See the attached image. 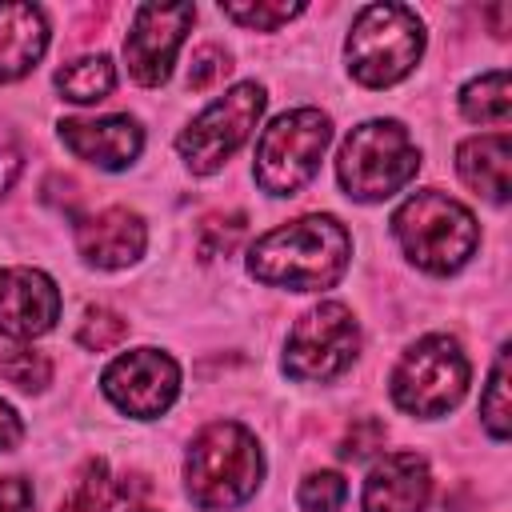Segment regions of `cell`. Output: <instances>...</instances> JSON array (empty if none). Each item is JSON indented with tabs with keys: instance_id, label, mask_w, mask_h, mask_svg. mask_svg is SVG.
Instances as JSON below:
<instances>
[{
	"instance_id": "obj_18",
	"label": "cell",
	"mask_w": 512,
	"mask_h": 512,
	"mask_svg": "<svg viewBox=\"0 0 512 512\" xmlns=\"http://www.w3.org/2000/svg\"><path fill=\"white\" fill-rule=\"evenodd\" d=\"M460 112H464L472 124H496V128H504V124H508V112H512L508 72H504V68H492V72L468 80V84L460 88Z\"/></svg>"
},
{
	"instance_id": "obj_8",
	"label": "cell",
	"mask_w": 512,
	"mask_h": 512,
	"mask_svg": "<svg viewBox=\"0 0 512 512\" xmlns=\"http://www.w3.org/2000/svg\"><path fill=\"white\" fill-rule=\"evenodd\" d=\"M268 96L256 80L232 84L220 100H212L180 136H176V152L184 156L188 172L196 176H212L224 168V160L252 136L260 112H264Z\"/></svg>"
},
{
	"instance_id": "obj_4",
	"label": "cell",
	"mask_w": 512,
	"mask_h": 512,
	"mask_svg": "<svg viewBox=\"0 0 512 512\" xmlns=\"http://www.w3.org/2000/svg\"><path fill=\"white\" fill-rule=\"evenodd\" d=\"M424 52V24L408 4H368L356 12L344 56L348 72L364 88H388L404 80Z\"/></svg>"
},
{
	"instance_id": "obj_15",
	"label": "cell",
	"mask_w": 512,
	"mask_h": 512,
	"mask_svg": "<svg viewBox=\"0 0 512 512\" xmlns=\"http://www.w3.org/2000/svg\"><path fill=\"white\" fill-rule=\"evenodd\" d=\"M148 228L132 208H104L76 224V252L92 268H128L144 256Z\"/></svg>"
},
{
	"instance_id": "obj_16",
	"label": "cell",
	"mask_w": 512,
	"mask_h": 512,
	"mask_svg": "<svg viewBox=\"0 0 512 512\" xmlns=\"http://www.w3.org/2000/svg\"><path fill=\"white\" fill-rule=\"evenodd\" d=\"M456 172L476 196H484L492 204H508V196H512V180H508V172H512V140L504 132H488V136L464 140L456 148Z\"/></svg>"
},
{
	"instance_id": "obj_25",
	"label": "cell",
	"mask_w": 512,
	"mask_h": 512,
	"mask_svg": "<svg viewBox=\"0 0 512 512\" xmlns=\"http://www.w3.org/2000/svg\"><path fill=\"white\" fill-rule=\"evenodd\" d=\"M344 496H348V484L340 472H312L300 480V492H296L304 512H336Z\"/></svg>"
},
{
	"instance_id": "obj_23",
	"label": "cell",
	"mask_w": 512,
	"mask_h": 512,
	"mask_svg": "<svg viewBox=\"0 0 512 512\" xmlns=\"http://www.w3.org/2000/svg\"><path fill=\"white\" fill-rule=\"evenodd\" d=\"M124 336H128V320L112 308H88L76 328V344L88 352H108V348L124 344Z\"/></svg>"
},
{
	"instance_id": "obj_19",
	"label": "cell",
	"mask_w": 512,
	"mask_h": 512,
	"mask_svg": "<svg viewBox=\"0 0 512 512\" xmlns=\"http://www.w3.org/2000/svg\"><path fill=\"white\" fill-rule=\"evenodd\" d=\"M56 88L64 100L72 104H92V100H104L112 88H116V64L96 52V56H80L72 64H64L56 72Z\"/></svg>"
},
{
	"instance_id": "obj_7",
	"label": "cell",
	"mask_w": 512,
	"mask_h": 512,
	"mask_svg": "<svg viewBox=\"0 0 512 512\" xmlns=\"http://www.w3.org/2000/svg\"><path fill=\"white\" fill-rule=\"evenodd\" d=\"M332 140V120L320 108H292L276 116L256 144V184L268 196H296L320 168Z\"/></svg>"
},
{
	"instance_id": "obj_21",
	"label": "cell",
	"mask_w": 512,
	"mask_h": 512,
	"mask_svg": "<svg viewBox=\"0 0 512 512\" xmlns=\"http://www.w3.org/2000/svg\"><path fill=\"white\" fill-rule=\"evenodd\" d=\"M480 420L488 428L492 440H508L512 432V400H508V348H500L496 364H492V376H488V388H484V400H480Z\"/></svg>"
},
{
	"instance_id": "obj_1",
	"label": "cell",
	"mask_w": 512,
	"mask_h": 512,
	"mask_svg": "<svg viewBox=\"0 0 512 512\" xmlns=\"http://www.w3.org/2000/svg\"><path fill=\"white\" fill-rule=\"evenodd\" d=\"M352 260L348 228L336 216H300L272 232H264L248 248V272L260 284L288 292H320L332 288Z\"/></svg>"
},
{
	"instance_id": "obj_3",
	"label": "cell",
	"mask_w": 512,
	"mask_h": 512,
	"mask_svg": "<svg viewBox=\"0 0 512 512\" xmlns=\"http://www.w3.org/2000/svg\"><path fill=\"white\" fill-rule=\"evenodd\" d=\"M392 236H396L400 252L432 276H448V272L464 268L480 244L476 216L460 200H452L436 188L412 192L392 212Z\"/></svg>"
},
{
	"instance_id": "obj_9",
	"label": "cell",
	"mask_w": 512,
	"mask_h": 512,
	"mask_svg": "<svg viewBox=\"0 0 512 512\" xmlns=\"http://www.w3.org/2000/svg\"><path fill=\"white\" fill-rule=\"evenodd\" d=\"M356 352H360L356 316L344 304L324 300L292 324L284 344V372L292 380H332L344 368H352Z\"/></svg>"
},
{
	"instance_id": "obj_12",
	"label": "cell",
	"mask_w": 512,
	"mask_h": 512,
	"mask_svg": "<svg viewBox=\"0 0 512 512\" xmlns=\"http://www.w3.org/2000/svg\"><path fill=\"white\" fill-rule=\"evenodd\" d=\"M60 320V288L40 268H0V332L36 340Z\"/></svg>"
},
{
	"instance_id": "obj_6",
	"label": "cell",
	"mask_w": 512,
	"mask_h": 512,
	"mask_svg": "<svg viewBox=\"0 0 512 512\" xmlns=\"http://www.w3.org/2000/svg\"><path fill=\"white\" fill-rule=\"evenodd\" d=\"M388 392L408 416H444L468 392V356L452 336L416 340L392 368Z\"/></svg>"
},
{
	"instance_id": "obj_5",
	"label": "cell",
	"mask_w": 512,
	"mask_h": 512,
	"mask_svg": "<svg viewBox=\"0 0 512 512\" xmlns=\"http://www.w3.org/2000/svg\"><path fill=\"white\" fill-rule=\"evenodd\" d=\"M420 172V148L400 120H364L348 132L336 176L352 200L376 204L396 196Z\"/></svg>"
},
{
	"instance_id": "obj_10",
	"label": "cell",
	"mask_w": 512,
	"mask_h": 512,
	"mask_svg": "<svg viewBox=\"0 0 512 512\" xmlns=\"http://www.w3.org/2000/svg\"><path fill=\"white\" fill-rule=\"evenodd\" d=\"M100 388L120 412L136 420H156L172 408L180 392V368L160 348H132L104 368Z\"/></svg>"
},
{
	"instance_id": "obj_31",
	"label": "cell",
	"mask_w": 512,
	"mask_h": 512,
	"mask_svg": "<svg viewBox=\"0 0 512 512\" xmlns=\"http://www.w3.org/2000/svg\"><path fill=\"white\" fill-rule=\"evenodd\" d=\"M128 512H156V508H128Z\"/></svg>"
},
{
	"instance_id": "obj_28",
	"label": "cell",
	"mask_w": 512,
	"mask_h": 512,
	"mask_svg": "<svg viewBox=\"0 0 512 512\" xmlns=\"http://www.w3.org/2000/svg\"><path fill=\"white\" fill-rule=\"evenodd\" d=\"M20 168H24V152H20V140H16L8 128H0V196H4V192L16 184Z\"/></svg>"
},
{
	"instance_id": "obj_30",
	"label": "cell",
	"mask_w": 512,
	"mask_h": 512,
	"mask_svg": "<svg viewBox=\"0 0 512 512\" xmlns=\"http://www.w3.org/2000/svg\"><path fill=\"white\" fill-rule=\"evenodd\" d=\"M20 436H24V424H20V416H16V408L0 400V452H8V448H16V444H20Z\"/></svg>"
},
{
	"instance_id": "obj_2",
	"label": "cell",
	"mask_w": 512,
	"mask_h": 512,
	"mask_svg": "<svg viewBox=\"0 0 512 512\" xmlns=\"http://www.w3.org/2000/svg\"><path fill=\"white\" fill-rule=\"evenodd\" d=\"M264 476V452L256 436L236 420H216L196 432L184 456V484L196 508L224 512L244 504Z\"/></svg>"
},
{
	"instance_id": "obj_29",
	"label": "cell",
	"mask_w": 512,
	"mask_h": 512,
	"mask_svg": "<svg viewBox=\"0 0 512 512\" xmlns=\"http://www.w3.org/2000/svg\"><path fill=\"white\" fill-rule=\"evenodd\" d=\"M0 512H32V484L24 476H0Z\"/></svg>"
},
{
	"instance_id": "obj_27",
	"label": "cell",
	"mask_w": 512,
	"mask_h": 512,
	"mask_svg": "<svg viewBox=\"0 0 512 512\" xmlns=\"http://www.w3.org/2000/svg\"><path fill=\"white\" fill-rule=\"evenodd\" d=\"M228 68H232V64H228V52H220V48H200V52L192 56V68H188V88H208V84H216Z\"/></svg>"
},
{
	"instance_id": "obj_13",
	"label": "cell",
	"mask_w": 512,
	"mask_h": 512,
	"mask_svg": "<svg viewBox=\"0 0 512 512\" xmlns=\"http://www.w3.org/2000/svg\"><path fill=\"white\" fill-rule=\"evenodd\" d=\"M60 140L64 148L84 160L96 164L104 172H120L128 168L140 148H144V132L132 116H96V120H60Z\"/></svg>"
},
{
	"instance_id": "obj_14",
	"label": "cell",
	"mask_w": 512,
	"mask_h": 512,
	"mask_svg": "<svg viewBox=\"0 0 512 512\" xmlns=\"http://www.w3.org/2000/svg\"><path fill=\"white\" fill-rule=\"evenodd\" d=\"M432 500V476L424 456L416 452H388L372 464L360 508L364 512H424Z\"/></svg>"
},
{
	"instance_id": "obj_20",
	"label": "cell",
	"mask_w": 512,
	"mask_h": 512,
	"mask_svg": "<svg viewBox=\"0 0 512 512\" xmlns=\"http://www.w3.org/2000/svg\"><path fill=\"white\" fill-rule=\"evenodd\" d=\"M112 480H108V464L104 460H88L80 468V476L72 480V488L60 500V512H108L112 508Z\"/></svg>"
},
{
	"instance_id": "obj_17",
	"label": "cell",
	"mask_w": 512,
	"mask_h": 512,
	"mask_svg": "<svg viewBox=\"0 0 512 512\" xmlns=\"http://www.w3.org/2000/svg\"><path fill=\"white\" fill-rule=\"evenodd\" d=\"M48 48V20L36 4H0V84L36 68Z\"/></svg>"
},
{
	"instance_id": "obj_24",
	"label": "cell",
	"mask_w": 512,
	"mask_h": 512,
	"mask_svg": "<svg viewBox=\"0 0 512 512\" xmlns=\"http://www.w3.org/2000/svg\"><path fill=\"white\" fill-rule=\"evenodd\" d=\"M0 376L8 384L24 388V392H40L48 384V376H52V364L36 348H12L8 356H0Z\"/></svg>"
},
{
	"instance_id": "obj_26",
	"label": "cell",
	"mask_w": 512,
	"mask_h": 512,
	"mask_svg": "<svg viewBox=\"0 0 512 512\" xmlns=\"http://www.w3.org/2000/svg\"><path fill=\"white\" fill-rule=\"evenodd\" d=\"M380 444H384V424L372 420V416H364V420H356V424L348 428V436H344V444H340V456H344V460H364V456H372Z\"/></svg>"
},
{
	"instance_id": "obj_22",
	"label": "cell",
	"mask_w": 512,
	"mask_h": 512,
	"mask_svg": "<svg viewBox=\"0 0 512 512\" xmlns=\"http://www.w3.org/2000/svg\"><path fill=\"white\" fill-rule=\"evenodd\" d=\"M220 12L228 16V20H236V24H244V28H256V32H272V28H280V24H288L292 16H300L304 12V4L300 0H256V4H220Z\"/></svg>"
},
{
	"instance_id": "obj_11",
	"label": "cell",
	"mask_w": 512,
	"mask_h": 512,
	"mask_svg": "<svg viewBox=\"0 0 512 512\" xmlns=\"http://www.w3.org/2000/svg\"><path fill=\"white\" fill-rule=\"evenodd\" d=\"M192 20H196L192 4H140L136 8L132 28L124 36V60H128V72L136 84L160 88L172 76L176 52H180Z\"/></svg>"
}]
</instances>
